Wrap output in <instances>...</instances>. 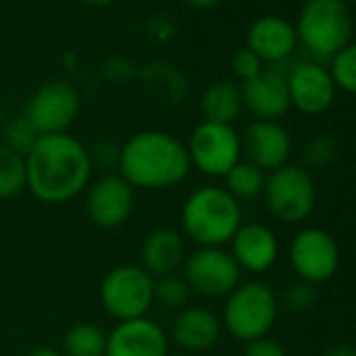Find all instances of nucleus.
Returning a JSON list of instances; mask_svg holds the SVG:
<instances>
[{
    "mask_svg": "<svg viewBox=\"0 0 356 356\" xmlns=\"http://www.w3.org/2000/svg\"><path fill=\"white\" fill-rule=\"evenodd\" d=\"M88 147L72 136L42 134L26 155V189L42 204H63L90 185Z\"/></svg>",
    "mask_w": 356,
    "mask_h": 356,
    "instance_id": "nucleus-1",
    "label": "nucleus"
},
{
    "mask_svg": "<svg viewBox=\"0 0 356 356\" xmlns=\"http://www.w3.org/2000/svg\"><path fill=\"white\" fill-rule=\"evenodd\" d=\"M118 172L134 189L163 191L185 181L191 159L178 136L163 130H140L122 145Z\"/></svg>",
    "mask_w": 356,
    "mask_h": 356,
    "instance_id": "nucleus-2",
    "label": "nucleus"
},
{
    "mask_svg": "<svg viewBox=\"0 0 356 356\" xmlns=\"http://www.w3.org/2000/svg\"><path fill=\"white\" fill-rule=\"evenodd\" d=\"M241 225V204L225 187H200L181 208V233L200 248H225Z\"/></svg>",
    "mask_w": 356,
    "mask_h": 356,
    "instance_id": "nucleus-3",
    "label": "nucleus"
},
{
    "mask_svg": "<svg viewBox=\"0 0 356 356\" xmlns=\"http://www.w3.org/2000/svg\"><path fill=\"white\" fill-rule=\"evenodd\" d=\"M279 298L262 281L239 283L225 300L222 327L239 341L248 343L266 337L277 323Z\"/></svg>",
    "mask_w": 356,
    "mask_h": 356,
    "instance_id": "nucleus-4",
    "label": "nucleus"
},
{
    "mask_svg": "<svg viewBox=\"0 0 356 356\" xmlns=\"http://www.w3.org/2000/svg\"><path fill=\"white\" fill-rule=\"evenodd\" d=\"M293 28L304 49L323 63L348 44L352 19L343 0H306Z\"/></svg>",
    "mask_w": 356,
    "mask_h": 356,
    "instance_id": "nucleus-5",
    "label": "nucleus"
},
{
    "mask_svg": "<svg viewBox=\"0 0 356 356\" xmlns=\"http://www.w3.org/2000/svg\"><path fill=\"white\" fill-rule=\"evenodd\" d=\"M266 210L279 222H304L316 206V185L308 170L302 165L285 163L266 174L262 191Z\"/></svg>",
    "mask_w": 356,
    "mask_h": 356,
    "instance_id": "nucleus-6",
    "label": "nucleus"
},
{
    "mask_svg": "<svg viewBox=\"0 0 356 356\" xmlns=\"http://www.w3.org/2000/svg\"><path fill=\"white\" fill-rule=\"evenodd\" d=\"M155 279L136 264H122L111 268L101 281V304L109 316L120 321H132L147 316L153 306Z\"/></svg>",
    "mask_w": 356,
    "mask_h": 356,
    "instance_id": "nucleus-7",
    "label": "nucleus"
},
{
    "mask_svg": "<svg viewBox=\"0 0 356 356\" xmlns=\"http://www.w3.org/2000/svg\"><path fill=\"white\" fill-rule=\"evenodd\" d=\"M187 153L191 168L210 178H225L227 172L241 161V136L229 124L202 122L193 128Z\"/></svg>",
    "mask_w": 356,
    "mask_h": 356,
    "instance_id": "nucleus-8",
    "label": "nucleus"
},
{
    "mask_svg": "<svg viewBox=\"0 0 356 356\" xmlns=\"http://www.w3.org/2000/svg\"><path fill=\"white\" fill-rule=\"evenodd\" d=\"M183 279L191 293L216 300L241 283V268L225 248H197L183 264Z\"/></svg>",
    "mask_w": 356,
    "mask_h": 356,
    "instance_id": "nucleus-9",
    "label": "nucleus"
},
{
    "mask_svg": "<svg viewBox=\"0 0 356 356\" xmlns=\"http://www.w3.org/2000/svg\"><path fill=\"white\" fill-rule=\"evenodd\" d=\"M289 264L298 279L312 285L329 281L339 266V248L331 233L321 227H306L289 243Z\"/></svg>",
    "mask_w": 356,
    "mask_h": 356,
    "instance_id": "nucleus-10",
    "label": "nucleus"
},
{
    "mask_svg": "<svg viewBox=\"0 0 356 356\" xmlns=\"http://www.w3.org/2000/svg\"><path fill=\"white\" fill-rule=\"evenodd\" d=\"M24 113L40 136L61 134L67 132L80 113V95L70 82L51 80L30 97Z\"/></svg>",
    "mask_w": 356,
    "mask_h": 356,
    "instance_id": "nucleus-11",
    "label": "nucleus"
},
{
    "mask_svg": "<svg viewBox=\"0 0 356 356\" xmlns=\"http://www.w3.org/2000/svg\"><path fill=\"white\" fill-rule=\"evenodd\" d=\"M134 187L120 172H107L88 185L86 212L101 229H118L134 212Z\"/></svg>",
    "mask_w": 356,
    "mask_h": 356,
    "instance_id": "nucleus-12",
    "label": "nucleus"
},
{
    "mask_svg": "<svg viewBox=\"0 0 356 356\" xmlns=\"http://www.w3.org/2000/svg\"><path fill=\"white\" fill-rule=\"evenodd\" d=\"M291 107L306 115L325 113L335 99V84L329 70L316 61H302L287 72Z\"/></svg>",
    "mask_w": 356,
    "mask_h": 356,
    "instance_id": "nucleus-13",
    "label": "nucleus"
},
{
    "mask_svg": "<svg viewBox=\"0 0 356 356\" xmlns=\"http://www.w3.org/2000/svg\"><path fill=\"white\" fill-rule=\"evenodd\" d=\"M170 337L149 316L120 321L107 333L105 356H168Z\"/></svg>",
    "mask_w": 356,
    "mask_h": 356,
    "instance_id": "nucleus-14",
    "label": "nucleus"
},
{
    "mask_svg": "<svg viewBox=\"0 0 356 356\" xmlns=\"http://www.w3.org/2000/svg\"><path fill=\"white\" fill-rule=\"evenodd\" d=\"M241 136V155L266 174L285 165L291 155V136L279 122L254 120Z\"/></svg>",
    "mask_w": 356,
    "mask_h": 356,
    "instance_id": "nucleus-15",
    "label": "nucleus"
},
{
    "mask_svg": "<svg viewBox=\"0 0 356 356\" xmlns=\"http://www.w3.org/2000/svg\"><path fill=\"white\" fill-rule=\"evenodd\" d=\"M241 99L256 120L279 122L291 109L287 74L277 67H264L260 76L241 84Z\"/></svg>",
    "mask_w": 356,
    "mask_h": 356,
    "instance_id": "nucleus-16",
    "label": "nucleus"
},
{
    "mask_svg": "<svg viewBox=\"0 0 356 356\" xmlns=\"http://www.w3.org/2000/svg\"><path fill=\"white\" fill-rule=\"evenodd\" d=\"M229 254L241 270L262 275L270 270L279 258V239L273 229L262 222H243L229 241Z\"/></svg>",
    "mask_w": 356,
    "mask_h": 356,
    "instance_id": "nucleus-17",
    "label": "nucleus"
},
{
    "mask_svg": "<svg viewBox=\"0 0 356 356\" xmlns=\"http://www.w3.org/2000/svg\"><path fill=\"white\" fill-rule=\"evenodd\" d=\"M222 333V321L206 306H187L178 310L170 335L178 348L187 352H204L216 346Z\"/></svg>",
    "mask_w": 356,
    "mask_h": 356,
    "instance_id": "nucleus-18",
    "label": "nucleus"
},
{
    "mask_svg": "<svg viewBox=\"0 0 356 356\" xmlns=\"http://www.w3.org/2000/svg\"><path fill=\"white\" fill-rule=\"evenodd\" d=\"M187 260L185 235L176 229H155L151 231L140 248V266L153 279L176 275Z\"/></svg>",
    "mask_w": 356,
    "mask_h": 356,
    "instance_id": "nucleus-19",
    "label": "nucleus"
},
{
    "mask_svg": "<svg viewBox=\"0 0 356 356\" xmlns=\"http://www.w3.org/2000/svg\"><path fill=\"white\" fill-rule=\"evenodd\" d=\"M296 28L283 17H260L248 30V49L256 53L262 63H285L296 51Z\"/></svg>",
    "mask_w": 356,
    "mask_h": 356,
    "instance_id": "nucleus-20",
    "label": "nucleus"
},
{
    "mask_svg": "<svg viewBox=\"0 0 356 356\" xmlns=\"http://www.w3.org/2000/svg\"><path fill=\"white\" fill-rule=\"evenodd\" d=\"M140 84L151 99L163 105H178L189 92V80L185 74L163 61L145 65L140 70Z\"/></svg>",
    "mask_w": 356,
    "mask_h": 356,
    "instance_id": "nucleus-21",
    "label": "nucleus"
},
{
    "mask_svg": "<svg viewBox=\"0 0 356 356\" xmlns=\"http://www.w3.org/2000/svg\"><path fill=\"white\" fill-rule=\"evenodd\" d=\"M200 109H202L204 122L233 126V122L239 118V113L243 109L241 86H237L231 80L212 82L202 95Z\"/></svg>",
    "mask_w": 356,
    "mask_h": 356,
    "instance_id": "nucleus-22",
    "label": "nucleus"
},
{
    "mask_svg": "<svg viewBox=\"0 0 356 356\" xmlns=\"http://www.w3.org/2000/svg\"><path fill=\"white\" fill-rule=\"evenodd\" d=\"M266 185V172L248 159L237 161L225 176V189L241 204L262 195Z\"/></svg>",
    "mask_w": 356,
    "mask_h": 356,
    "instance_id": "nucleus-23",
    "label": "nucleus"
},
{
    "mask_svg": "<svg viewBox=\"0 0 356 356\" xmlns=\"http://www.w3.org/2000/svg\"><path fill=\"white\" fill-rule=\"evenodd\" d=\"M107 333L95 323L72 325L61 343L63 356H105Z\"/></svg>",
    "mask_w": 356,
    "mask_h": 356,
    "instance_id": "nucleus-24",
    "label": "nucleus"
},
{
    "mask_svg": "<svg viewBox=\"0 0 356 356\" xmlns=\"http://www.w3.org/2000/svg\"><path fill=\"white\" fill-rule=\"evenodd\" d=\"M26 189V157L0 143V200H11Z\"/></svg>",
    "mask_w": 356,
    "mask_h": 356,
    "instance_id": "nucleus-25",
    "label": "nucleus"
},
{
    "mask_svg": "<svg viewBox=\"0 0 356 356\" xmlns=\"http://www.w3.org/2000/svg\"><path fill=\"white\" fill-rule=\"evenodd\" d=\"M0 134H3L0 136V143L22 157H26L32 151V147L36 145V140L40 136L36 132V128L32 126V122L26 118V113L5 120V124L0 126Z\"/></svg>",
    "mask_w": 356,
    "mask_h": 356,
    "instance_id": "nucleus-26",
    "label": "nucleus"
},
{
    "mask_svg": "<svg viewBox=\"0 0 356 356\" xmlns=\"http://www.w3.org/2000/svg\"><path fill=\"white\" fill-rule=\"evenodd\" d=\"M191 298V289L183 275H168L161 279H155L153 287V304H157L163 310H183L187 308Z\"/></svg>",
    "mask_w": 356,
    "mask_h": 356,
    "instance_id": "nucleus-27",
    "label": "nucleus"
},
{
    "mask_svg": "<svg viewBox=\"0 0 356 356\" xmlns=\"http://www.w3.org/2000/svg\"><path fill=\"white\" fill-rule=\"evenodd\" d=\"M302 168L312 172L327 170L337 157V145L329 134H316L308 138L302 147Z\"/></svg>",
    "mask_w": 356,
    "mask_h": 356,
    "instance_id": "nucleus-28",
    "label": "nucleus"
},
{
    "mask_svg": "<svg viewBox=\"0 0 356 356\" xmlns=\"http://www.w3.org/2000/svg\"><path fill=\"white\" fill-rule=\"evenodd\" d=\"M329 74L335 88L356 95V44H346L339 53L333 55Z\"/></svg>",
    "mask_w": 356,
    "mask_h": 356,
    "instance_id": "nucleus-29",
    "label": "nucleus"
},
{
    "mask_svg": "<svg viewBox=\"0 0 356 356\" xmlns=\"http://www.w3.org/2000/svg\"><path fill=\"white\" fill-rule=\"evenodd\" d=\"M316 296H318L316 285H312L308 281H302V279H296V281L285 285V289L281 293V302L291 312H304V310L314 306Z\"/></svg>",
    "mask_w": 356,
    "mask_h": 356,
    "instance_id": "nucleus-30",
    "label": "nucleus"
},
{
    "mask_svg": "<svg viewBox=\"0 0 356 356\" xmlns=\"http://www.w3.org/2000/svg\"><path fill=\"white\" fill-rule=\"evenodd\" d=\"M231 67H233V74H235L237 78H241L243 82H248V80H252V78H256V76H260V74L264 72L262 59H260L256 53H252L248 47L241 49V51H237V53L233 55Z\"/></svg>",
    "mask_w": 356,
    "mask_h": 356,
    "instance_id": "nucleus-31",
    "label": "nucleus"
},
{
    "mask_svg": "<svg viewBox=\"0 0 356 356\" xmlns=\"http://www.w3.org/2000/svg\"><path fill=\"white\" fill-rule=\"evenodd\" d=\"M120 149L115 143L111 140H99L97 145H92L88 149V155H90V163H92V170L95 168H103L105 174L111 172V170H118V163H120Z\"/></svg>",
    "mask_w": 356,
    "mask_h": 356,
    "instance_id": "nucleus-32",
    "label": "nucleus"
},
{
    "mask_svg": "<svg viewBox=\"0 0 356 356\" xmlns=\"http://www.w3.org/2000/svg\"><path fill=\"white\" fill-rule=\"evenodd\" d=\"M243 356H287V352L277 339H270L266 335V337L248 341L245 350H243Z\"/></svg>",
    "mask_w": 356,
    "mask_h": 356,
    "instance_id": "nucleus-33",
    "label": "nucleus"
},
{
    "mask_svg": "<svg viewBox=\"0 0 356 356\" xmlns=\"http://www.w3.org/2000/svg\"><path fill=\"white\" fill-rule=\"evenodd\" d=\"M323 356H356V348H352V346H335V348H329Z\"/></svg>",
    "mask_w": 356,
    "mask_h": 356,
    "instance_id": "nucleus-34",
    "label": "nucleus"
},
{
    "mask_svg": "<svg viewBox=\"0 0 356 356\" xmlns=\"http://www.w3.org/2000/svg\"><path fill=\"white\" fill-rule=\"evenodd\" d=\"M26 356H63V352L57 348H51V346H40V348L30 350Z\"/></svg>",
    "mask_w": 356,
    "mask_h": 356,
    "instance_id": "nucleus-35",
    "label": "nucleus"
},
{
    "mask_svg": "<svg viewBox=\"0 0 356 356\" xmlns=\"http://www.w3.org/2000/svg\"><path fill=\"white\" fill-rule=\"evenodd\" d=\"M187 3L195 9H212L214 5H218V0H187Z\"/></svg>",
    "mask_w": 356,
    "mask_h": 356,
    "instance_id": "nucleus-36",
    "label": "nucleus"
},
{
    "mask_svg": "<svg viewBox=\"0 0 356 356\" xmlns=\"http://www.w3.org/2000/svg\"><path fill=\"white\" fill-rule=\"evenodd\" d=\"M82 3H86L90 7H107L111 0H82Z\"/></svg>",
    "mask_w": 356,
    "mask_h": 356,
    "instance_id": "nucleus-37",
    "label": "nucleus"
},
{
    "mask_svg": "<svg viewBox=\"0 0 356 356\" xmlns=\"http://www.w3.org/2000/svg\"><path fill=\"white\" fill-rule=\"evenodd\" d=\"M5 120H7V118H5V109H3V105H0V126L5 124Z\"/></svg>",
    "mask_w": 356,
    "mask_h": 356,
    "instance_id": "nucleus-38",
    "label": "nucleus"
},
{
    "mask_svg": "<svg viewBox=\"0 0 356 356\" xmlns=\"http://www.w3.org/2000/svg\"><path fill=\"white\" fill-rule=\"evenodd\" d=\"M348 3H356V0H348Z\"/></svg>",
    "mask_w": 356,
    "mask_h": 356,
    "instance_id": "nucleus-39",
    "label": "nucleus"
},
{
    "mask_svg": "<svg viewBox=\"0 0 356 356\" xmlns=\"http://www.w3.org/2000/svg\"><path fill=\"white\" fill-rule=\"evenodd\" d=\"M168 356H170V354H168Z\"/></svg>",
    "mask_w": 356,
    "mask_h": 356,
    "instance_id": "nucleus-40",
    "label": "nucleus"
}]
</instances>
